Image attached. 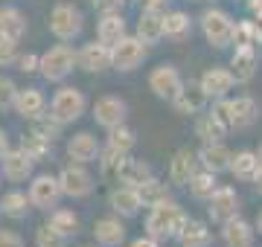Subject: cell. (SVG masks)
I'll use <instances>...</instances> for the list:
<instances>
[{
	"label": "cell",
	"instance_id": "obj_35",
	"mask_svg": "<svg viewBox=\"0 0 262 247\" xmlns=\"http://www.w3.org/2000/svg\"><path fill=\"white\" fill-rule=\"evenodd\" d=\"M134 145H137V134L131 131L125 122L108 131V143H105V149H111V152H117V154H122V157H125V154H131V149H134Z\"/></svg>",
	"mask_w": 262,
	"mask_h": 247
},
{
	"label": "cell",
	"instance_id": "obj_32",
	"mask_svg": "<svg viewBox=\"0 0 262 247\" xmlns=\"http://www.w3.org/2000/svg\"><path fill=\"white\" fill-rule=\"evenodd\" d=\"M29 209H32V204H29V195L20 189H9L3 192V198H0V215H6V218H27Z\"/></svg>",
	"mask_w": 262,
	"mask_h": 247
},
{
	"label": "cell",
	"instance_id": "obj_11",
	"mask_svg": "<svg viewBox=\"0 0 262 247\" xmlns=\"http://www.w3.org/2000/svg\"><path fill=\"white\" fill-rule=\"evenodd\" d=\"M94 119L105 131H111V128H117L128 119V105L120 96H99L94 102Z\"/></svg>",
	"mask_w": 262,
	"mask_h": 247
},
{
	"label": "cell",
	"instance_id": "obj_46",
	"mask_svg": "<svg viewBox=\"0 0 262 247\" xmlns=\"http://www.w3.org/2000/svg\"><path fill=\"white\" fill-rule=\"evenodd\" d=\"M122 3L125 0H94V9L96 12H117V9H122Z\"/></svg>",
	"mask_w": 262,
	"mask_h": 247
},
{
	"label": "cell",
	"instance_id": "obj_43",
	"mask_svg": "<svg viewBox=\"0 0 262 247\" xmlns=\"http://www.w3.org/2000/svg\"><path fill=\"white\" fill-rule=\"evenodd\" d=\"M18 58V44L0 35V67H12Z\"/></svg>",
	"mask_w": 262,
	"mask_h": 247
},
{
	"label": "cell",
	"instance_id": "obj_33",
	"mask_svg": "<svg viewBox=\"0 0 262 247\" xmlns=\"http://www.w3.org/2000/svg\"><path fill=\"white\" fill-rule=\"evenodd\" d=\"M256 169H259V157H256V152L242 149V152L230 154V166H227V171L233 175L236 181H253Z\"/></svg>",
	"mask_w": 262,
	"mask_h": 247
},
{
	"label": "cell",
	"instance_id": "obj_5",
	"mask_svg": "<svg viewBox=\"0 0 262 247\" xmlns=\"http://www.w3.org/2000/svg\"><path fill=\"white\" fill-rule=\"evenodd\" d=\"M146 53H149V47L137 35L125 32L117 44H111V67L120 70V73H131V70H137L146 61Z\"/></svg>",
	"mask_w": 262,
	"mask_h": 247
},
{
	"label": "cell",
	"instance_id": "obj_16",
	"mask_svg": "<svg viewBox=\"0 0 262 247\" xmlns=\"http://www.w3.org/2000/svg\"><path fill=\"white\" fill-rule=\"evenodd\" d=\"M198 85H201V90L207 93V99H225V96L233 90L236 79L227 67H210V70L201 73Z\"/></svg>",
	"mask_w": 262,
	"mask_h": 247
},
{
	"label": "cell",
	"instance_id": "obj_39",
	"mask_svg": "<svg viewBox=\"0 0 262 247\" xmlns=\"http://www.w3.org/2000/svg\"><path fill=\"white\" fill-rule=\"evenodd\" d=\"M20 149H24V152L29 154V157H32V160H44V157H47L50 152H53V143H50V140H44V137H38V134H32L29 131L27 137H24V140H20Z\"/></svg>",
	"mask_w": 262,
	"mask_h": 247
},
{
	"label": "cell",
	"instance_id": "obj_26",
	"mask_svg": "<svg viewBox=\"0 0 262 247\" xmlns=\"http://www.w3.org/2000/svg\"><path fill=\"white\" fill-rule=\"evenodd\" d=\"M0 35L15 44L27 35V15L18 6H0Z\"/></svg>",
	"mask_w": 262,
	"mask_h": 247
},
{
	"label": "cell",
	"instance_id": "obj_53",
	"mask_svg": "<svg viewBox=\"0 0 262 247\" xmlns=\"http://www.w3.org/2000/svg\"><path fill=\"white\" fill-rule=\"evenodd\" d=\"M256 157H259V163H262V145H259V152H256Z\"/></svg>",
	"mask_w": 262,
	"mask_h": 247
},
{
	"label": "cell",
	"instance_id": "obj_51",
	"mask_svg": "<svg viewBox=\"0 0 262 247\" xmlns=\"http://www.w3.org/2000/svg\"><path fill=\"white\" fill-rule=\"evenodd\" d=\"M253 186H256V192H259V195H262V163H259V169H256V175H253Z\"/></svg>",
	"mask_w": 262,
	"mask_h": 247
},
{
	"label": "cell",
	"instance_id": "obj_38",
	"mask_svg": "<svg viewBox=\"0 0 262 247\" xmlns=\"http://www.w3.org/2000/svg\"><path fill=\"white\" fill-rule=\"evenodd\" d=\"M230 44H236V47H256V44H259L253 20H233V29H230Z\"/></svg>",
	"mask_w": 262,
	"mask_h": 247
},
{
	"label": "cell",
	"instance_id": "obj_30",
	"mask_svg": "<svg viewBox=\"0 0 262 247\" xmlns=\"http://www.w3.org/2000/svg\"><path fill=\"white\" fill-rule=\"evenodd\" d=\"M134 35L149 47V44H158L163 38V12H140V20H137V29Z\"/></svg>",
	"mask_w": 262,
	"mask_h": 247
},
{
	"label": "cell",
	"instance_id": "obj_40",
	"mask_svg": "<svg viewBox=\"0 0 262 247\" xmlns=\"http://www.w3.org/2000/svg\"><path fill=\"white\" fill-rule=\"evenodd\" d=\"M61 128L64 125L58 122V119H53L50 114H41V116H35L32 119V134H38V137H44V140H56V137H61Z\"/></svg>",
	"mask_w": 262,
	"mask_h": 247
},
{
	"label": "cell",
	"instance_id": "obj_23",
	"mask_svg": "<svg viewBox=\"0 0 262 247\" xmlns=\"http://www.w3.org/2000/svg\"><path fill=\"white\" fill-rule=\"evenodd\" d=\"M108 204H111V209L120 215V218H134V215L143 209L140 192L134 189V186H117V189H111Z\"/></svg>",
	"mask_w": 262,
	"mask_h": 247
},
{
	"label": "cell",
	"instance_id": "obj_36",
	"mask_svg": "<svg viewBox=\"0 0 262 247\" xmlns=\"http://www.w3.org/2000/svg\"><path fill=\"white\" fill-rule=\"evenodd\" d=\"M189 192H192V198L198 201H207L210 195L215 192V186H219V181H215V175L213 171H207V169H195V175L189 178Z\"/></svg>",
	"mask_w": 262,
	"mask_h": 247
},
{
	"label": "cell",
	"instance_id": "obj_45",
	"mask_svg": "<svg viewBox=\"0 0 262 247\" xmlns=\"http://www.w3.org/2000/svg\"><path fill=\"white\" fill-rule=\"evenodd\" d=\"M0 247H24V238L15 230H0Z\"/></svg>",
	"mask_w": 262,
	"mask_h": 247
},
{
	"label": "cell",
	"instance_id": "obj_24",
	"mask_svg": "<svg viewBox=\"0 0 262 247\" xmlns=\"http://www.w3.org/2000/svg\"><path fill=\"white\" fill-rule=\"evenodd\" d=\"M230 154L233 152H230L225 143H204L195 157H198V166H201V169L213 171V175H222V171H227V166H230Z\"/></svg>",
	"mask_w": 262,
	"mask_h": 247
},
{
	"label": "cell",
	"instance_id": "obj_14",
	"mask_svg": "<svg viewBox=\"0 0 262 247\" xmlns=\"http://www.w3.org/2000/svg\"><path fill=\"white\" fill-rule=\"evenodd\" d=\"M207 212L219 224L233 218L236 212H239V195H236L233 186H215V192L207 198Z\"/></svg>",
	"mask_w": 262,
	"mask_h": 247
},
{
	"label": "cell",
	"instance_id": "obj_48",
	"mask_svg": "<svg viewBox=\"0 0 262 247\" xmlns=\"http://www.w3.org/2000/svg\"><path fill=\"white\" fill-rule=\"evenodd\" d=\"M131 247H160V241L158 238H151V236H140V238L131 241Z\"/></svg>",
	"mask_w": 262,
	"mask_h": 247
},
{
	"label": "cell",
	"instance_id": "obj_29",
	"mask_svg": "<svg viewBox=\"0 0 262 247\" xmlns=\"http://www.w3.org/2000/svg\"><path fill=\"white\" fill-rule=\"evenodd\" d=\"M125 35V20H122L120 9L117 12H102V18L96 23V41H102V44H117V41Z\"/></svg>",
	"mask_w": 262,
	"mask_h": 247
},
{
	"label": "cell",
	"instance_id": "obj_50",
	"mask_svg": "<svg viewBox=\"0 0 262 247\" xmlns=\"http://www.w3.org/2000/svg\"><path fill=\"white\" fill-rule=\"evenodd\" d=\"M6 149H9V137H6V131L0 128V157L6 154Z\"/></svg>",
	"mask_w": 262,
	"mask_h": 247
},
{
	"label": "cell",
	"instance_id": "obj_9",
	"mask_svg": "<svg viewBox=\"0 0 262 247\" xmlns=\"http://www.w3.org/2000/svg\"><path fill=\"white\" fill-rule=\"evenodd\" d=\"M29 204L35 209H44L50 212L53 207H58L61 201V189H58V178L56 175H35L32 183H29Z\"/></svg>",
	"mask_w": 262,
	"mask_h": 247
},
{
	"label": "cell",
	"instance_id": "obj_37",
	"mask_svg": "<svg viewBox=\"0 0 262 247\" xmlns=\"http://www.w3.org/2000/svg\"><path fill=\"white\" fill-rule=\"evenodd\" d=\"M137 192H140L143 207H155V204H160V201L169 198V186L163 181H158L155 175H151L146 183H140V186H137Z\"/></svg>",
	"mask_w": 262,
	"mask_h": 247
},
{
	"label": "cell",
	"instance_id": "obj_47",
	"mask_svg": "<svg viewBox=\"0 0 262 247\" xmlns=\"http://www.w3.org/2000/svg\"><path fill=\"white\" fill-rule=\"evenodd\" d=\"M140 12H163L166 9V0H137Z\"/></svg>",
	"mask_w": 262,
	"mask_h": 247
},
{
	"label": "cell",
	"instance_id": "obj_52",
	"mask_svg": "<svg viewBox=\"0 0 262 247\" xmlns=\"http://www.w3.org/2000/svg\"><path fill=\"white\" fill-rule=\"evenodd\" d=\"M253 230H259V236H262V212L256 215V221H253Z\"/></svg>",
	"mask_w": 262,
	"mask_h": 247
},
{
	"label": "cell",
	"instance_id": "obj_31",
	"mask_svg": "<svg viewBox=\"0 0 262 247\" xmlns=\"http://www.w3.org/2000/svg\"><path fill=\"white\" fill-rule=\"evenodd\" d=\"M192 35V20L187 12H163V38L169 41H187Z\"/></svg>",
	"mask_w": 262,
	"mask_h": 247
},
{
	"label": "cell",
	"instance_id": "obj_49",
	"mask_svg": "<svg viewBox=\"0 0 262 247\" xmlns=\"http://www.w3.org/2000/svg\"><path fill=\"white\" fill-rule=\"evenodd\" d=\"M248 9L253 18H262V0H248Z\"/></svg>",
	"mask_w": 262,
	"mask_h": 247
},
{
	"label": "cell",
	"instance_id": "obj_12",
	"mask_svg": "<svg viewBox=\"0 0 262 247\" xmlns=\"http://www.w3.org/2000/svg\"><path fill=\"white\" fill-rule=\"evenodd\" d=\"M0 169H3V178L12 183H20L32 178V169H35V160L29 157L24 149H6V154L0 157Z\"/></svg>",
	"mask_w": 262,
	"mask_h": 247
},
{
	"label": "cell",
	"instance_id": "obj_1",
	"mask_svg": "<svg viewBox=\"0 0 262 247\" xmlns=\"http://www.w3.org/2000/svg\"><path fill=\"white\" fill-rule=\"evenodd\" d=\"M187 221V212L175 204L172 198L160 201L155 207H149V215H146V236L158 238V241H166V238H175L178 230L184 227Z\"/></svg>",
	"mask_w": 262,
	"mask_h": 247
},
{
	"label": "cell",
	"instance_id": "obj_13",
	"mask_svg": "<svg viewBox=\"0 0 262 247\" xmlns=\"http://www.w3.org/2000/svg\"><path fill=\"white\" fill-rule=\"evenodd\" d=\"M76 67H82L84 73H105L111 67V47L102 41H91L76 53Z\"/></svg>",
	"mask_w": 262,
	"mask_h": 247
},
{
	"label": "cell",
	"instance_id": "obj_34",
	"mask_svg": "<svg viewBox=\"0 0 262 247\" xmlns=\"http://www.w3.org/2000/svg\"><path fill=\"white\" fill-rule=\"evenodd\" d=\"M53 230H58L64 238H73L79 233V215L73 209H61V207H53L50 209V221H47Z\"/></svg>",
	"mask_w": 262,
	"mask_h": 247
},
{
	"label": "cell",
	"instance_id": "obj_15",
	"mask_svg": "<svg viewBox=\"0 0 262 247\" xmlns=\"http://www.w3.org/2000/svg\"><path fill=\"white\" fill-rule=\"evenodd\" d=\"M207 102H210V99H207V93L201 90L198 82H184L181 90H178V96L172 99V108H175L178 114H184V116H198L207 108Z\"/></svg>",
	"mask_w": 262,
	"mask_h": 247
},
{
	"label": "cell",
	"instance_id": "obj_7",
	"mask_svg": "<svg viewBox=\"0 0 262 247\" xmlns=\"http://www.w3.org/2000/svg\"><path fill=\"white\" fill-rule=\"evenodd\" d=\"M47 27H50V32H53L58 41H73L76 35L82 32L84 18H82V12L76 9L73 3H58V6H53V12H50Z\"/></svg>",
	"mask_w": 262,
	"mask_h": 247
},
{
	"label": "cell",
	"instance_id": "obj_54",
	"mask_svg": "<svg viewBox=\"0 0 262 247\" xmlns=\"http://www.w3.org/2000/svg\"><path fill=\"white\" fill-rule=\"evenodd\" d=\"M82 247H96V244H82Z\"/></svg>",
	"mask_w": 262,
	"mask_h": 247
},
{
	"label": "cell",
	"instance_id": "obj_21",
	"mask_svg": "<svg viewBox=\"0 0 262 247\" xmlns=\"http://www.w3.org/2000/svg\"><path fill=\"white\" fill-rule=\"evenodd\" d=\"M256 64H259V58H256V47H236L233 56H230V73H233L236 85H245V82H251L256 76Z\"/></svg>",
	"mask_w": 262,
	"mask_h": 247
},
{
	"label": "cell",
	"instance_id": "obj_22",
	"mask_svg": "<svg viewBox=\"0 0 262 247\" xmlns=\"http://www.w3.org/2000/svg\"><path fill=\"white\" fill-rule=\"evenodd\" d=\"M198 169V157L192 149H178L175 152V157H172V163H169V183L172 186H187L189 178L195 175Z\"/></svg>",
	"mask_w": 262,
	"mask_h": 247
},
{
	"label": "cell",
	"instance_id": "obj_19",
	"mask_svg": "<svg viewBox=\"0 0 262 247\" xmlns=\"http://www.w3.org/2000/svg\"><path fill=\"white\" fill-rule=\"evenodd\" d=\"M99 140H96L91 131H79L73 134L70 140H67V157L73 163H82V166H88V163H96V157H99Z\"/></svg>",
	"mask_w": 262,
	"mask_h": 247
},
{
	"label": "cell",
	"instance_id": "obj_20",
	"mask_svg": "<svg viewBox=\"0 0 262 247\" xmlns=\"http://www.w3.org/2000/svg\"><path fill=\"white\" fill-rule=\"evenodd\" d=\"M253 238H256V230L245 218L233 215V218L222 221V241H225V247H253Z\"/></svg>",
	"mask_w": 262,
	"mask_h": 247
},
{
	"label": "cell",
	"instance_id": "obj_17",
	"mask_svg": "<svg viewBox=\"0 0 262 247\" xmlns=\"http://www.w3.org/2000/svg\"><path fill=\"white\" fill-rule=\"evenodd\" d=\"M12 108H15V114H18L20 119L32 122L35 116L47 114V99H44V93H41L38 87H18Z\"/></svg>",
	"mask_w": 262,
	"mask_h": 247
},
{
	"label": "cell",
	"instance_id": "obj_4",
	"mask_svg": "<svg viewBox=\"0 0 262 247\" xmlns=\"http://www.w3.org/2000/svg\"><path fill=\"white\" fill-rule=\"evenodd\" d=\"M76 67V53L67 44H56L38 56V73L47 82H64Z\"/></svg>",
	"mask_w": 262,
	"mask_h": 247
},
{
	"label": "cell",
	"instance_id": "obj_25",
	"mask_svg": "<svg viewBox=\"0 0 262 247\" xmlns=\"http://www.w3.org/2000/svg\"><path fill=\"white\" fill-rule=\"evenodd\" d=\"M175 238H178L181 247H210V244H213V230L207 227L204 221L187 218Z\"/></svg>",
	"mask_w": 262,
	"mask_h": 247
},
{
	"label": "cell",
	"instance_id": "obj_44",
	"mask_svg": "<svg viewBox=\"0 0 262 247\" xmlns=\"http://www.w3.org/2000/svg\"><path fill=\"white\" fill-rule=\"evenodd\" d=\"M15 64H18L20 73H38V56H35V53L18 56V58H15Z\"/></svg>",
	"mask_w": 262,
	"mask_h": 247
},
{
	"label": "cell",
	"instance_id": "obj_6",
	"mask_svg": "<svg viewBox=\"0 0 262 247\" xmlns=\"http://www.w3.org/2000/svg\"><path fill=\"white\" fill-rule=\"evenodd\" d=\"M58 178V189H61V198H88L94 192V175L84 169L82 163H67L64 169L56 175Z\"/></svg>",
	"mask_w": 262,
	"mask_h": 247
},
{
	"label": "cell",
	"instance_id": "obj_42",
	"mask_svg": "<svg viewBox=\"0 0 262 247\" xmlns=\"http://www.w3.org/2000/svg\"><path fill=\"white\" fill-rule=\"evenodd\" d=\"M15 93H18V85H15L9 76H0V111L12 108V102H15Z\"/></svg>",
	"mask_w": 262,
	"mask_h": 247
},
{
	"label": "cell",
	"instance_id": "obj_28",
	"mask_svg": "<svg viewBox=\"0 0 262 247\" xmlns=\"http://www.w3.org/2000/svg\"><path fill=\"white\" fill-rule=\"evenodd\" d=\"M94 238L99 247H120L125 241V227L120 218H99L94 224Z\"/></svg>",
	"mask_w": 262,
	"mask_h": 247
},
{
	"label": "cell",
	"instance_id": "obj_3",
	"mask_svg": "<svg viewBox=\"0 0 262 247\" xmlns=\"http://www.w3.org/2000/svg\"><path fill=\"white\" fill-rule=\"evenodd\" d=\"M84 111H88V96L79 90V87H58L53 99H50V116L58 119L61 125H70L76 119H82Z\"/></svg>",
	"mask_w": 262,
	"mask_h": 247
},
{
	"label": "cell",
	"instance_id": "obj_10",
	"mask_svg": "<svg viewBox=\"0 0 262 247\" xmlns=\"http://www.w3.org/2000/svg\"><path fill=\"white\" fill-rule=\"evenodd\" d=\"M181 85H184V76L178 73V67H172V64H158L149 73V90L158 96V99L172 102V99L178 96Z\"/></svg>",
	"mask_w": 262,
	"mask_h": 247
},
{
	"label": "cell",
	"instance_id": "obj_18",
	"mask_svg": "<svg viewBox=\"0 0 262 247\" xmlns=\"http://www.w3.org/2000/svg\"><path fill=\"white\" fill-rule=\"evenodd\" d=\"M155 175L151 171V166L146 160H137V157H131V154H125L120 160V166H117V171H114V178H117V183L120 186H140V183H146Z\"/></svg>",
	"mask_w": 262,
	"mask_h": 247
},
{
	"label": "cell",
	"instance_id": "obj_41",
	"mask_svg": "<svg viewBox=\"0 0 262 247\" xmlns=\"http://www.w3.org/2000/svg\"><path fill=\"white\" fill-rule=\"evenodd\" d=\"M35 247H67V238L58 230H53L50 224H41L35 230Z\"/></svg>",
	"mask_w": 262,
	"mask_h": 247
},
{
	"label": "cell",
	"instance_id": "obj_8",
	"mask_svg": "<svg viewBox=\"0 0 262 247\" xmlns=\"http://www.w3.org/2000/svg\"><path fill=\"white\" fill-rule=\"evenodd\" d=\"M201 32H204V38L210 47L215 50H225L230 44V29H233V18L227 15L225 9H204L201 12Z\"/></svg>",
	"mask_w": 262,
	"mask_h": 247
},
{
	"label": "cell",
	"instance_id": "obj_2",
	"mask_svg": "<svg viewBox=\"0 0 262 247\" xmlns=\"http://www.w3.org/2000/svg\"><path fill=\"white\" fill-rule=\"evenodd\" d=\"M213 114L227 125V128H236V131H245L256 122L259 116V105L253 102L251 96H236V99H213Z\"/></svg>",
	"mask_w": 262,
	"mask_h": 247
},
{
	"label": "cell",
	"instance_id": "obj_27",
	"mask_svg": "<svg viewBox=\"0 0 262 247\" xmlns=\"http://www.w3.org/2000/svg\"><path fill=\"white\" fill-rule=\"evenodd\" d=\"M227 131H230V128H227V125L222 122L213 111H210V114H204V111L198 114L195 134H198V140H201V143H225Z\"/></svg>",
	"mask_w": 262,
	"mask_h": 247
}]
</instances>
